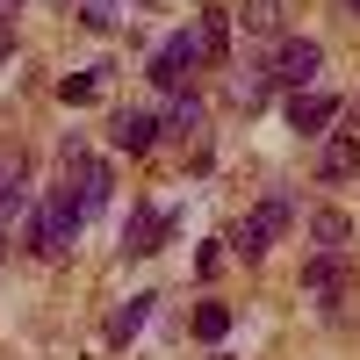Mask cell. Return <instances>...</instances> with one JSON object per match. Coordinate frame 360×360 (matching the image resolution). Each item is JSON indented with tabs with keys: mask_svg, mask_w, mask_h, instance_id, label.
<instances>
[{
	"mask_svg": "<svg viewBox=\"0 0 360 360\" xmlns=\"http://www.w3.org/2000/svg\"><path fill=\"white\" fill-rule=\"evenodd\" d=\"M79 224H86L79 195H72V188H51V195H44V209H37V231H29V245H37L44 259H58V252L79 238Z\"/></svg>",
	"mask_w": 360,
	"mask_h": 360,
	"instance_id": "obj_1",
	"label": "cell"
},
{
	"mask_svg": "<svg viewBox=\"0 0 360 360\" xmlns=\"http://www.w3.org/2000/svg\"><path fill=\"white\" fill-rule=\"evenodd\" d=\"M238 15H245V29H252V37H274V29H281V0H245Z\"/></svg>",
	"mask_w": 360,
	"mask_h": 360,
	"instance_id": "obj_14",
	"label": "cell"
},
{
	"mask_svg": "<svg viewBox=\"0 0 360 360\" xmlns=\"http://www.w3.org/2000/svg\"><path fill=\"white\" fill-rule=\"evenodd\" d=\"M224 332H231V310H224V303H202V310H195V339H209V346H217Z\"/></svg>",
	"mask_w": 360,
	"mask_h": 360,
	"instance_id": "obj_16",
	"label": "cell"
},
{
	"mask_svg": "<svg viewBox=\"0 0 360 360\" xmlns=\"http://www.w3.org/2000/svg\"><path fill=\"white\" fill-rule=\"evenodd\" d=\"M346 281H353V266H346V252H332V245H324V252L303 266V288L317 295V303H339V295H346Z\"/></svg>",
	"mask_w": 360,
	"mask_h": 360,
	"instance_id": "obj_6",
	"label": "cell"
},
{
	"mask_svg": "<svg viewBox=\"0 0 360 360\" xmlns=\"http://www.w3.org/2000/svg\"><path fill=\"white\" fill-rule=\"evenodd\" d=\"M152 303H159V295H130V303L108 317V346H130V339L144 332V317H152Z\"/></svg>",
	"mask_w": 360,
	"mask_h": 360,
	"instance_id": "obj_11",
	"label": "cell"
},
{
	"mask_svg": "<svg viewBox=\"0 0 360 360\" xmlns=\"http://www.w3.org/2000/svg\"><path fill=\"white\" fill-rule=\"evenodd\" d=\"M108 137H115V152H152V144H159V115H144V108H115Z\"/></svg>",
	"mask_w": 360,
	"mask_h": 360,
	"instance_id": "obj_7",
	"label": "cell"
},
{
	"mask_svg": "<svg viewBox=\"0 0 360 360\" xmlns=\"http://www.w3.org/2000/svg\"><path fill=\"white\" fill-rule=\"evenodd\" d=\"M353 123H360V108H353Z\"/></svg>",
	"mask_w": 360,
	"mask_h": 360,
	"instance_id": "obj_23",
	"label": "cell"
},
{
	"mask_svg": "<svg viewBox=\"0 0 360 360\" xmlns=\"http://www.w3.org/2000/svg\"><path fill=\"white\" fill-rule=\"evenodd\" d=\"M0 217H22V173L0 166Z\"/></svg>",
	"mask_w": 360,
	"mask_h": 360,
	"instance_id": "obj_18",
	"label": "cell"
},
{
	"mask_svg": "<svg viewBox=\"0 0 360 360\" xmlns=\"http://www.w3.org/2000/svg\"><path fill=\"white\" fill-rule=\"evenodd\" d=\"M288 224H295V202H288V195H266L252 217L231 231V252H238V259H266V252H274V238H281Z\"/></svg>",
	"mask_w": 360,
	"mask_h": 360,
	"instance_id": "obj_2",
	"label": "cell"
},
{
	"mask_svg": "<svg viewBox=\"0 0 360 360\" xmlns=\"http://www.w3.org/2000/svg\"><path fill=\"white\" fill-rule=\"evenodd\" d=\"M94 94H101V79H94V72H65V79H58V101H65V108H86Z\"/></svg>",
	"mask_w": 360,
	"mask_h": 360,
	"instance_id": "obj_15",
	"label": "cell"
},
{
	"mask_svg": "<svg viewBox=\"0 0 360 360\" xmlns=\"http://www.w3.org/2000/svg\"><path fill=\"white\" fill-rule=\"evenodd\" d=\"M166 130H180V137L202 130V101H195V94H180V101H173V115H166Z\"/></svg>",
	"mask_w": 360,
	"mask_h": 360,
	"instance_id": "obj_17",
	"label": "cell"
},
{
	"mask_svg": "<svg viewBox=\"0 0 360 360\" xmlns=\"http://www.w3.org/2000/svg\"><path fill=\"white\" fill-rule=\"evenodd\" d=\"M317 173H324V180H346V173H360V130H339L332 144H324Z\"/></svg>",
	"mask_w": 360,
	"mask_h": 360,
	"instance_id": "obj_10",
	"label": "cell"
},
{
	"mask_svg": "<svg viewBox=\"0 0 360 360\" xmlns=\"http://www.w3.org/2000/svg\"><path fill=\"white\" fill-rule=\"evenodd\" d=\"M22 15V0H0V22H15Z\"/></svg>",
	"mask_w": 360,
	"mask_h": 360,
	"instance_id": "obj_20",
	"label": "cell"
},
{
	"mask_svg": "<svg viewBox=\"0 0 360 360\" xmlns=\"http://www.w3.org/2000/svg\"><path fill=\"white\" fill-rule=\"evenodd\" d=\"M346 8H353V15H360V0H346Z\"/></svg>",
	"mask_w": 360,
	"mask_h": 360,
	"instance_id": "obj_21",
	"label": "cell"
},
{
	"mask_svg": "<svg viewBox=\"0 0 360 360\" xmlns=\"http://www.w3.org/2000/svg\"><path fill=\"white\" fill-rule=\"evenodd\" d=\"M0 252H8V238H0Z\"/></svg>",
	"mask_w": 360,
	"mask_h": 360,
	"instance_id": "obj_22",
	"label": "cell"
},
{
	"mask_svg": "<svg viewBox=\"0 0 360 360\" xmlns=\"http://www.w3.org/2000/svg\"><path fill=\"white\" fill-rule=\"evenodd\" d=\"M209 58V44H202V29H173V37L152 51V79L159 86H188V72Z\"/></svg>",
	"mask_w": 360,
	"mask_h": 360,
	"instance_id": "obj_3",
	"label": "cell"
},
{
	"mask_svg": "<svg viewBox=\"0 0 360 360\" xmlns=\"http://www.w3.org/2000/svg\"><path fill=\"white\" fill-rule=\"evenodd\" d=\"M317 65H324V44H310V37H288V44H281V58H274V79L303 94V86L317 79Z\"/></svg>",
	"mask_w": 360,
	"mask_h": 360,
	"instance_id": "obj_5",
	"label": "cell"
},
{
	"mask_svg": "<svg viewBox=\"0 0 360 360\" xmlns=\"http://www.w3.org/2000/svg\"><path fill=\"white\" fill-rule=\"evenodd\" d=\"M159 245H166V217L137 202V209H130V224H123V252H130V259H144V252H159Z\"/></svg>",
	"mask_w": 360,
	"mask_h": 360,
	"instance_id": "obj_8",
	"label": "cell"
},
{
	"mask_svg": "<svg viewBox=\"0 0 360 360\" xmlns=\"http://www.w3.org/2000/svg\"><path fill=\"white\" fill-rule=\"evenodd\" d=\"M266 86H274V72H266V65H245V72L231 79V101H238V108H259Z\"/></svg>",
	"mask_w": 360,
	"mask_h": 360,
	"instance_id": "obj_12",
	"label": "cell"
},
{
	"mask_svg": "<svg viewBox=\"0 0 360 360\" xmlns=\"http://www.w3.org/2000/svg\"><path fill=\"white\" fill-rule=\"evenodd\" d=\"M339 115V101L332 94H288V130H303V137H317L324 123Z\"/></svg>",
	"mask_w": 360,
	"mask_h": 360,
	"instance_id": "obj_9",
	"label": "cell"
},
{
	"mask_svg": "<svg viewBox=\"0 0 360 360\" xmlns=\"http://www.w3.org/2000/svg\"><path fill=\"white\" fill-rule=\"evenodd\" d=\"M310 231H317V245H332V252H346V238H353V224L339 217V209H317Z\"/></svg>",
	"mask_w": 360,
	"mask_h": 360,
	"instance_id": "obj_13",
	"label": "cell"
},
{
	"mask_svg": "<svg viewBox=\"0 0 360 360\" xmlns=\"http://www.w3.org/2000/svg\"><path fill=\"white\" fill-rule=\"evenodd\" d=\"M65 188L79 195V209H86V217H94V209L108 202V188H115V180H108V166H101V159H86L79 144H65Z\"/></svg>",
	"mask_w": 360,
	"mask_h": 360,
	"instance_id": "obj_4",
	"label": "cell"
},
{
	"mask_svg": "<svg viewBox=\"0 0 360 360\" xmlns=\"http://www.w3.org/2000/svg\"><path fill=\"white\" fill-rule=\"evenodd\" d=\"M202 44H209V58H217L231 44V15H202Z\"/></svg>",
	"mask_w": 360,
	"mask_h": 360,
	"instance_id": "obj_19",
	"label": "cell"
}]
</instances>
